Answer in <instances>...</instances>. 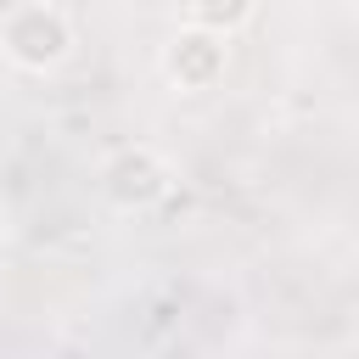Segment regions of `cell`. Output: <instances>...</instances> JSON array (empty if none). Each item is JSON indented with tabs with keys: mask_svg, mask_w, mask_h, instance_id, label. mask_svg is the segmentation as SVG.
Returning a JSON list of instances; mask_svg holds the SVG:
<instances>
[{
	"mask_svg": "<svg viewBox=\"0 0 359 359\" xmlns=\"http://www.w3.org/2000/svg\"><path fill=\"white\" fill-rule=\"evenodd\" d=\"M0 56L17 73H56L73 56V22L50 0H17L0 17Z\"/></svg>",
	"mask_w": 359,
	"mask_h": 359,
	"instance_id": "obj_1",
	"label": "cell"
},
{
	"mask_svg": "<svg viewBox=\"0 0 359 359\" xmlns=\"http://www.w3.org/2000/svg\"><path fill=\"white\" fill-rule=\"evenodd\" d=\"M101 191H107V202H112L118 213H151V208L168 202L174 168H168V157H163L157 146H140V140H135V146H118V151L107 157Z\"/></svg>",
	"mask_w": 359,
	"mask_h": 359,
	"instance_id": "obj_2",
	"label": "cell"
},
{
	"mask_svg": "<svg viewBox=\"0 0 359 359\" xmlns=\"http://www.w3.org/2000/svg\"><path fill=\"white\" fill-rule=\"evenodd\" d=\"M157 67H163V79H168L180 95H202V90H213V84L224 79V67H230V34L202 28V22H185V28L168 34Z\"/></svg>",
	"mask_w": 359,
	"mask_h": 359,
	"instance_id": "obj_3",
	"label": "cell"
},
{
	"mask_svg": "<svg viewBox=\"0 0 359 359\" xmlns=\"http://www.w3.org/2000/svg\"><path fill=\"white\" fill-rule=\"evenodd\" d=\"M252 6H258V0H185L191 22H202V28H219V34H236V28H247Z\"/></svg>",
	"mask_w": 359,
	"mask_h": 359,
	"instance_id": "obj_4",
	"label": "cell"
}]
</instances>
